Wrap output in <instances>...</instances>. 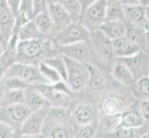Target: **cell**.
<instances>
[{"mask_svg": "<svg viewBox=\"0 0 149 138\" xmlns=\"http://www.w3.org/2000/svg\"><path fill=\"white\" fill-rule=\"evenodd\" d=\"M44 63L47 64L48 65H50L51 67L54 68L56 72L59 73V75L61 76L63 81L67 83V70H66V65L63 61L62 56L58 55V56H53V57H45L44 58V60H42Z\"/></svg>", "mask_w": 149, "mask_h": 138, "instance_id": "83f0119b", "label": "cell"}, {"mask_svg": "<svg viewBox=\"0 0 149 138\" xmlns=\"http://www.w3.org/2000/svg\"><path fill=\"white\" fill-rule=\"evenodd\" d=\"M3 100L8 106L24 103V90H7Z\"/></svg>", "mask_w": 149, "mask_h": 138, "instance_id": "4dcf8cb0", "label": "cell"}, {"mask_svg": "<svg viewBox=\"0 0 149 138\" xmlns=\"http://www.w3.org/2000/svg\"><path fill=\"white\" fill-rule=\"evenodd\" d=\"M125 35L132 43H133L138 46H140V47H141V45L145 43L146 32H145V33H143L139 29H136V28L128 29L127 28V32H126Z\"/></svg>", "mask_w": 149, "mask_h": 138, "instance_id": "1f68e13d", "label": "cell"}, {"mask_svg": "<svg viewBox=\"0 0 149 138\" xmlns=\"http://www.w3.org/2000/svg\"><path fill=\"white\" fill-rule=\"evenodd\" d=\"M45 138H72L70 130L63 124H56L51 127Z\"/></svg>", "mask_w": 149, "mask_h": 138, "instance_id": "f546056e", "label": "cell"}, {"mask_svg": "<svg viewBox=\"0 0 149 138\" xmlns=\"http://www.w3.org/2000/svg\"><path fill=\"white\" fill-rule=\"evenodd\" d=\"M86 67L89 72L88 83L91 89L95 91L104 89L106 87V78L102 71L94 64L86 65Z\"/></svg>", "mask_w": 149, "mask_h": 138, "instance_id": "d6986e66", "label": "cell"}, {"mask_svg": "<svg viewBox=\"0 0 149 138\" xmlns=\"http://www.w3.org/2000/svg\"><path fill=\"white\" fill-rule=\"evenodd\" d=\"M4 86L7 90H25L29 88V85L26 82L18 78H6Z\"/></svg>", "mask_w": 149, "mask_h": 138, "instance_id": "d6a6232c", "label": "cell"}, {"mask_svg": "<svg viewBox=\"0 0 149 138\" xmlns=\"http://www.w3.org/2000/svg\"><path fill=\"white\" fill-rule=\"evenodd\" d=\"M143 127H138V128H130V127H122L115 130V138H138L143 135L147 134V130L143 131Z\"/></svg>", "mask_w": 149, "mask_h": 138, "instance_id": "f1b7e54d", "label": "cell"}, {"mask_svg": "<svg viewBox=\"0 0 149 138\" xmlns=\"http://www.w3.org/2000/svg\"><path fill=\"white\" fill-rule=\"evenodd\" d=\"M47 46L43 40H30L18 42L17 44V62L31 64L33 61L41 57L47 51Z\"/></svg>", "mask_w": 149, "mask_h": 138, "instance_id": "5b68a950", "label": "cell"}, {"mask_svg": "<svg viewBox=\"0 0 149 138\" xmlns=\"http://www.w3.org/2000/svg\"><path fill=\"white\" fill-rule=\"evenodd\" d=\"M24 104L31 110L32 112L37 111L43 109H49L51 105L47 99L36 89L24 90Z\"/></svg>", "mask_w": 149, "mask_h": 138, "instance_id": "5bb4252c", "label": "cell"}, {"mask_svg": "<svg viewBox=\"0 0 149 138\" xmlns=\"http://www.w3.org/2000/svg\"><path fill=\"white\" fill-rule=\"evenodd\" d=\"M148 71H149V70H148Z\"/></svg>", "mask_w": 149, "mask_h": 138, "instance_id": "f907efd6", "label": "cell"}, {"mask_svg": "<svg viewBox=\"0 0 149 138\" xmlns=\"http://www.w3.org/2000/svg\"><path fill=\"white\" fill-rule=\"evenodd\" d=\"M133 92L142 100H149V76H143L132 85Z\"/></svg>", "mask_w": 149, "mask_h": 138, "instance_id": "4316f807", "label": "cell"}, {"mask_svg": "<svg viewBox=\"0 0 149 138\" xmlns=\"http://www.w3.org/2000/svg\"><path fill=\"white\" fill-rule=\"evenodd\" d=\"M47 11L52 20L53 28L56 29V34L71 22L70 17L59 2H47Z\"/></svg>", "mask_w": 149, "mask_h": 138, "instance_id": "8fae6325", "label": "cell"}, {"mask_svg": "<svg viewBox=\"0 0 149 138\" xmlns=\"http://www.w3.org/2000/svg\"><path fill=\"white\" fill-rule=\"evenodd\" d=\"M5 78H18L26 82L29 86L47 84L42 75L40 74L38 67L33 64H22L19 62L14 63L8 69Z\"/></svg>", "mask_w": 149, "mask_h": 138, "instance_id": "277c9868", "label": "cell"}, {"mask_svg": "<svg viewBox=\"0 0 149 138\" xmlns=\"http://www.w3.org/2000/svg\"><path fill=\"white\" fill-rule=\"evenodd\" d=\"M66 65L67 70V84L71 92H78L83 90L89 78V72L86 65L70 59L61 54Z\"/></svg>", "mask_w": 149, "mask_h": 138, "instance_id": "6da1fadb", "label": "cell"}, {"mask_svg": "<svg viewBox=\"0 0 149 138\" xmlns=\"http://www.w3.org/2000/svg\"><path fill=\"white\" fill-rule=\"evenodd\" d=\"M89 41L95 54L98 57L102 58L103 60H110L115 57L112 41L107 39L98 30L94 32H91Z\"/></svg>", "mask_w": 149, "mask_h": 138, "instance_id": "52a82bcc", "label": "cell"}, {"mask_svg": "<svg viewBox=\"0 0 149 138\" xmlns=\"http://www.w3.org/2000/svg\"><path fill=\"white\" fill-rule=\"evenodd\" d=\"M95 135V127L94 124L89 125H78L74 132L75 138H94Z\"/></svg>", "mask_w": 149, "mask_h": 138, "instance_id": "836d02e7", "label": "cell"}, {"mask_svg": "<svg viewBox=\"0 0 149 138\" xmlns=\"http://www.w3.org/2000/svg\"><path fill=\"white\" fill-rule=\"evenodd\" d=\"M120 119L121 114L113 115V116H107L104 115V119H103V125L105 128L109 131H115L117 128H119L120 125Z\"/></svg>", "mask_w": 149, "mask_h": 138, "instance_id": "d590c367", "label": "cell"}, {"mask_svg": "<svg viewBox=\"0 0 149 138\" xmlns=\"http://www.w3.org/2000/svg\"><path fill=\"white\" fill-rule=\"evenodd\" d=\"M13 133L14 132L11 126L0 121V138H11Z\"/></svg>", "mask_w": 149, "mask_h": 138, "instance_id": "8d00e7d4", "label": "cell"}, {"mask_svg": "<svg viewBox=\"0 0 149 138\" xmlns=\"http://www.w3.org/2000/svg\"><path fill=\"white\" fill-rule=\"evenodd\" d=\"M111 73L112 76L122 85L132 86L136 81V78L120 60L112 65Z\"/></svg>", "mask_w": 149, "mask_h": 138, "instance_id": "2e32d148", "label": "cell"}, {"mask_svg": "<svg viewBox=\"0 0 149 138\" xmlns=\"http://www.w3.org/2000/svg\"><path fill=\"white\" fill-rule=\"evenodd\" d=\"M60 48V54H62L70 59L84 65L94 64V50L92 48L90 41L81 42L71 45L63 46Z\"/></svg>", "mask_w": 149, "mask_h": 138, "instance_id": "8992f818", "label": "cell"}, {"mask_svg": "<svg viewBox=\"0 0 149 138\" xmlns=\"http://www.w3.org/2000/svg\"><path fill=\"white\" fill-rule=\"evenodd\" d=\"M49 109H43L32 112V114L28 117V119L23 122L20 127L22 135H40L45 126Z\"/></svg>", "mask_w": 149, "mask_h": 138, "instance_id": "9c48e42d", "label": "cell"}, {"mask_svg": "<svg viewBox=\"0 0 149 138\" xmlns=\"http://www.w3.org/2000/svg\"><path fill=\"white\" fill-rule=\"evenodd\" d=\"M106 7L107 1L104 0L93 1L81 13L80 23L90 32H95L106 20Z\"/></svg>", "mask_w": 149, "mask_h": 138, "instance_id": "3957f363", "label": "cell"}, {"mask_svg": "<svg viewBox=\"0 0 149 138\" xmlns=\"http://www.w3.org/2000/svg\"><path fill=\"white\" fill-rule=\"evenodd\" d=\"M7 4H8V8L10 9V11L12 12V14L15 16V18H16L19 11L20 1H19V0H8V1H7Z\"/></svg>", "mask_w": 149, "mask_h": 138, "instance_id": "ab89813d", "label": "cell"}, {"mask_svg": "<svg viewBox=\"0 0 149 138\" xmlns=\"http://www.w3.org/2000/svg\"><path fill=\"white\" fill-rule=\"evenodd\" d=\"M70 17L71 22H79L81 16V4L77 0H64L59 2Z\"/></svg>", "mask_w": 149, "mask_h": 138, "instance_id": "cb8c5ba5", "label": "cell"}, {"mask_svg": "<svg viewBox=\"0 0 149 138\" xmlns=\"http://www.w3.org/2000/svg\"><path fill=\"white\" fill-rule=\"evenodd\" d=\"M122 4L124 7L125 19L136 26H142L143 28L148 20V5H143L141 1H124Z\"/></svg>", "mask_w": 149, "mask_h": 138, "instance_id": "ba28073f", "label": "cell"}, {"mask_svg": "<svg viewBox=\"0 0 149 138\" xmlns=\"http://www.w3.org/2000/svg\"><path fill=\"white\" fill-rule=\"evenodd\" d=\"M112 46L115 56L119 58L129 57L141 52L140 46L132 43L126 35L112 41Z\"/></svg>", "mask_w": 149, "mask_h": 138, "instance_id": "7c38bea8", "label": "cell"}, {"mask_svg": "<svg viewBox=\"0 0 149 138\" xmlns=\"http://www.w3.org/2000/svg\"><path fill=\"white\" fill-rule=\"evenodd\" d=\"M73 118L78 125H89L95 122V111L93 105L83 103L78 105L73 111Z\"/></svg>", "mask_w": 149, "mask_h": 138, "instance_id": "9a60e30c", "label": "cell"}, {"mask_svg": "<svg viewBox=\"0 0 149 138\" xmlns=\"http://www.w3.org/2000/svg\"><path fill=\"white\" fill-rule=\"evenodd\" d=\"M120 60L124 64L132 75L135 76L139 74L143 68V64H145V55L142 52L138 53L135 55L129 56V57L120 58Z\"/></svg>", "mask_w": 149, "mask_h": 138, "instance_id": "603a6c76", "label": "cell"}, {"mask_svg": "<svg viewBox=\"0 0 149 138\" xmlns=\"http://www.w3.org/2000/svg\"><path fill=\"white\" fill-rule=\"evenodd\" d=\"M143 30H145V32L149 33V20H147L146 23L145 24V26H143Z\"/></svg>", "mask_w": 149, "mask_h": 138, "instance_id": "ee69618b", "label": "cell"}, {"mask_svg": "<svg viewBox=\"0 0 149 138\" xmlns=\"http://www.w3.org/2000/svg\"><path fill=\"white\" fill-rule=\"evenodd\" d=\"M7 114L12 122L18 124H22L28 119V117L32 114V111L24 103L14 104L8 106Z\"/></svg>", "mask_w": 149, "mask_h": 138, "instance_id": "ac0fdd59", "label": "cell"}, {"mask_svg": "<svg viewBox=\"0 0 149 138\" xmlns=\"http://www.w3.org/2000/svg\"><path fill=\"white\" fill-rule=\"evenodd\" d=\"M6 91H7V89L5 88V86L0 83V101L3 100L5 94H6Z\"/></svg>", "mask_w": 149, "mask_h": 138, "instance_id": "60d3db41", "label": "cell"}, {"mask_svg": "<svg viewBox=\"0 0 149 138\" xmlns=\"http://www.w3.org/2000/svg\"><path fill=\"white\" fill-rule=\"evenodd\" d=\"M33 21L34 22L38 32L42 36L47 35L53 30V23L48 14L47 9L35 15L33 19Z\"/></svg>", "mask_w": 149, "mask_h": 138, "instance_id": "ffe728a7", "label": "cell"}, {"mask_svg": "<svg viewBox=\"0 0 149 138\" xmlns=\"http://www.w3.org/2000/svg\"><path fill=\"white\" fill-rule=\"evenodd\" d=\"M47 9V1H33V14L34 16Z\"/></svg>", "mask_w": 149, "mask_h": 138, "instance_id": "f35d334b", "label": "cell"}, {"mask_svg": "<svg viewBox=\"0 0 149 138\" xmlns=\"http://www.w3.org/2000/svg\"><path fill=\"white\" fill-rule=\"evenodd\" d=\"M16 18L8 7L7 1H0V33L8 44L14 32Z\"/></svg>", "mask_w": 149, "mask_h": 138, "instance_id": "30bf717a", "label": "cell"}, {"mask_svg": "<svg viewBox=\"0 0 149 138\" xmlns=\"http://www.w3.org/2000/svg\"><path fill=\"white\" fill-rule=\"evenodd\" d=\"M143 122V117L140 112L136 111H127L125 113H121L120 125L122 127H130V128H138L142 127Z\"/></svg>", "mask_w": 149, "mask_h": 138, "instance_id": "484cf974", "label": "cell"}, {"mask_svg": "<svg viewBox=\"0 0 149 138\" xmlns=\"http://www.w3.org/2000/svg\"><path fill=\"white\" fill-rule=\"evenodd\" d=\"M91 32L79 22H70L55 35L54 42L59 47L90 40Z\"/></svg>", "mask_w": 149, "mask_h": 138, "instance_id": "7a4b0ae2", "label": "cell"}, {"mask_svg": "<svg viewBox=\"0 0 149 138\" xmlns=\"http://www.w3.org/2000/svg\"><path fill=\"white\" fill-rule=\"evenodd\" d=\"M98 30L110 41H114L124 36L127 32V27L124 21L120 20H106L103 22Z\"/></svg>", "mask_w": 149, "mask_h": 138, "instance_id": "4fadbf2b", "label": "cell"}, {"mask_svg": "<svg viewBox=\"0 0 149 138\" xmlns=\"http://www.w3.org/2000/svg\"><path fill=\"white\" fill-rule=\"evenodd\" d=\"M140 114L143 121H149V100H142L140 104Z\"/></svg>", "mask_w": 149, "mask_h": 138, "instance_id": "74e56055", "label": "cell"}, {"mask_svg": "<svg viewBox=\"0 0 149 138\" xmlns=\"http://www.w3.org/2000/svg\"><path fill=\"white\" fill-rule=\"evenodd\" d=\"M122 100L117 95L107 96L102 101L101 110L104 115L113 116L121 114V111L123 108Z\"/></svg>", "mask_w": 149, "mask_h": 138, "instance_id": "e0dca14e", "label": "cell"}, {"mask_svg": "<svg viewBox=\"0 0 149 138\" xmlns=\"http://www.w3.org/2000/svg\"><path fill=\"white\" fill-rule=\"evenodd\" d=\"M0 45H1L3 48H4V46H5V47L7 46V43H6V42L4 41V39H3V37H2L1 33H0Z\"/></svg>", "mask_w": 149, "mask_h": 138, "instance_id": "7bdbcfd3", "label": "cell"}, {"mask_svg": "<svg viewBox=\"0 0 149 138\" xmlns=\"http://www.w3.org/2000/svg\"><path fill=\"white\" fill-rule=\"evenodd\" d=\"M37 67L39 69L40 74L42 75V76L44 78V79L47 81V84L54 85V84L60 82V81H63L59 73L56 72L54 68H52L47 64L44 63L43 61H40Z\"/></svg>", "mask_w": 149, "mask_h": 138, "instance_id": "d4e9b609", "label": "cell"}, {"mask_svg": "<svg viewBox=\"0 0 149 138\" xmlns=\"http://www.w3.org/2000/svg\"><path fill=\"white\" fill-rule=\"evenodd\" d=\"M18 41L25 42L30 40H42V35L40 34L33 20L22 25L18 30Z\"/></svg>", "mask_w": 149, "mask_h": 138, "instance_id": "7402d4cb", "label": "cell"}, {"mask_svg": "<svg viewBox=\"0 0 149 138\" xmlns=\"http://www.w3.org/2000/svg\"><path fill=\"white\" fill-rule=\"evenodd\" d=\"M2 48H3V47H2L1 45H0V55H1V54L3 53V50H2Z\"/></svg>", "mask_w": 149, "mask_h": 138, "instance_id": "c3c4849f", "label": "cell"}, {"mask_svg": "<svg viewBox=\"0 0 149 138\" xmlns=\"http://www.w3.org/2000/svg\"><path fill=\"white\" fill-rule=\"evenodd\" d=\"M19 14L22 15L28 20H33L34 17L33 1H32V0H23V1H20Z\"/></svg>", "mask_w": 149, "mask_h": 138, "instance_id": "e575fe53", "label": "cell"}, {"mask_svg": "<svg viewBox=\"0 0 149 138\" xmlns=\"http://www.w3.org/2000/svg\"><path fill=\"white\" fill-rule=\"evenodd\" d=\"M20 138H39V135L38 136H35V135H22Z\"/></svg>", "mask_w": 149, "mask_h": 138, "instance_id": "f6af8a7d", "label": "cell"}, {"mask_svg": "<svg viewBox=\"0 0 149 138\" xmlns=\"http://www.w3.org/2000/svg\"><path fill=\"white\" fill-rule=\"evenodd\" d=\"M145 45H146V50L147 54H149V33L146 32V41H145Z\"/></svg>", "mask_w": 149, "mask_h": 138, "instance_id": "b9f144b4", "label": "cell"}, {"mask_svg": "<svg viewBox=\"0 0 149 138\" xmlns=\"http://www.w3.org/2000/svg\"><path fill=\"white\" fill-rule=\"evenodd\" d=\"M147 17H148V20H149V5L147 7Z\"/></svg>", "mask_w": 149, "mask_h": 138, "instance_id": "7dc6e473", "label": "cell"}, {"mask_svg": "<svg viewBox=\"0 0 149 138\" xmlns=\"http://www.w3.org/2000/svg\"><path fill=\"white\" fill-rule=\"evenodd\" d=\"M138 138H149V137H148L147 134H146V135H143L142 136H140V137H138Z\"/></svg>", "mask_w": 149, "mask_h": 138, "instance_id": "bcb514c9", "label": "cell"}, {"mask_svg": "<svg viewBox=\"0 0 149 138\" xmlns=\"http://www.w3.org/2000/svg\"><path fill=\"white\" fill-rule=\"evenodd\" d=\"M125 19L124 7L121 1H107L106 20H120ZM105 20V21H106Z\"/></svg>", "mask_w": 149, "mask_h": 138, "instance_id": "44dd1931", "label": "cell"}, {"mask_svg": "<svg viewBox=\"0 0 149 138\" xmlns=\"http://www.w3.org/2000/svg\"><path fill=\"white\" fill-rule=\"evenodd\" d=\"M39 138H45V137H44V136H41V135H39Z\"/></svg>", "mask_w": 149, "mask_h": 138, "instance_id": "681fc988", "label": "cell"}]
</instances>
